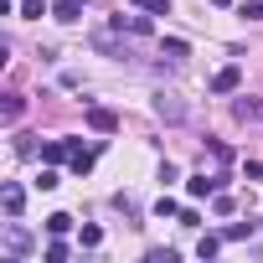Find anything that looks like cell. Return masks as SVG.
<instances>
[{
	"instance_id": "obj_20",
	"label": "cell",
	"mask_w": 263,
	"mask_h": 263,
	"mask_svg": "<svg viewBox=\"0 0 263 263\" xmlns=\"http://www.w3.org/2000/svg\"><path fill=\"white\" fill-rule=\"evenodd\" d=\"M212 212H217V217H232L237 206H232V196H222V191H217V196H212Z\"/></svg>"
},
{
	"instance_id": "obj_22",
	"label": "cell",
	"mask_w": 263,
	"mask_h": 263,
	"mask_svg": "<svg viewBox=\"0 0 263 263\" xmlns=\"http://www.w3.org/2000/svg\"><path fill=\"white\" fill-rule=\"evenodd\" d=\"M155 217H181V206H176L171 196H160V201H155Z\"/></svg>"
},
{
	"instance_id": "obj_28",
	"label": "cell",
	"mask_w": 263,
	"mask_h": 263,
	"mask_svg": "<svg viewBox=\"0 0 263 263\" xmlns=\"http://www.w3.org/2000/svg\"><path fill=\"white\" fill-rule=\"evenodd\" d=\"M212 6H232V0H212Z\"/></svg>"
},
{
	"instance_id": "obj_8",
	"label": "cell",
	"mask_w": 263,
	"mask_h": 263,
	"mask_svg": "<svg viewBox=\"0 0 263 263\" xmlns=\"http://www.w3.org/2000/svg\"><path fill=\"white\" fill-rule=\"evenodd\" d=\"M0 206H6V217H21V206H26V191H21V186H6V191H0Z\"/></svg>"
},
{
	"instance_id": "obj_25",
	"label": "cell",
	"mask_w": 263,
	"mask_h": 263,
	"mask_svg": "<svg viewBox=\"0 0 263 263\" xmlns=\"http://www.w3.org/2000/svg\"><path fill=\"white\" fill-rule=\"evenodd\" d=\"M36 186H42V191H52V186H62V176H57V171H52V165H47V171H42V181H36Z\"/></svg>"
},
{
	"instance_id": "obj_18",
	"label": "cell",
	"mask_w": 263,
	"mask_h": 263,
	"mask_svg": "<svg viewBox=\"0 0 263 263\" xmlns=\"http://www.w3.org/2000/svg\"><path fill=\"white\" fill-rule=\"evenodd\" d=\"M21 16H26V21H42L47 6H42V0H21Z\"/></svg>"
},
{
	"instance_id": "obj_1",
	"label": "cell",
	"mask_w": 263,
	"mask_h": 263,
	"mask_svg": "<svg viewBox=\"0 0 263 263\" xmlns=\"http://www.w3.org/2000/svg\"><path fill=\"white\" fill-rule=\"evenodd\" d=\"M31 248H36V242H31V232H26L21 222H6V232H0V253H6L11 263H21Z\"/></svg>"
},
{
	"instance_id": "obj_15",
	"label": "cell",
	"mask_w": 263,
	"mask_h": 263,
	"mask_svg": "<svg viewBox=\"0 0 263 263\" xmlns=\"http://www.w3.org/2000/svg\"><path fill=\"white\" fill-rule=\"evenodd\" d=\"M217 248H222V237H212V232L196 237V258H217Z\"/></svg>"
},
{
	"instance_id": "obj_26",
	"label": "cell",
	"mask_w": 263,
	"mask_h": 263,
	"mask_svg": "<svg viewBox=\"0 0 263 263\" xmlns=\"http://www.w3.org/2000/svg\"><path fill=\"white\" fill-rule=\"evenodd\" d=\"M67 258V242H47V263H62Z\"/></svg>"
},
{
	"instance_id": "obj_10",
	"label": "cell",
	"mask_w": 263,
	"mask_h": 263,
	"mask_svg": "<svg viewBox=\"0 0 263 263\" xmlns=\"http://www.w3.org/2000/svg\"><path fill=\"white\" fill-rule=\"evenodd\" d=\"M114 31H135V36H145V31H150V16H114Z\"/></svg>"
},
{
	"instance_id": "obj_19",
	"label": "cell",
	"mask_w": 263,
	"mask_h": 263,
	"mask_svg": "<svg viewBox=\"0 0 263 263\" xmlns=\"http://www.w3.org/2000/svg\"><path fill=\"white\" fill-rule=\"evenodd\" d=\"M72 171H78V176H83V171H93V150H83V145H78V155H72Z\"/></svg>"
},
{
	"instance_id": "obj_23",
	"label": "cell",
	"mask_w": 263,
	"mask_h": 263,
	"mask_svg": "<svg viewBox=\"0 0 263 263\" xmlns=\"http://www.w3.org/2000/svg\"><path fill=\"white\" fill-rule=\"evenodd\" d=\"M248 232H253V222H232L222 237H227V242H237V237H248Z\"/></svg>"
},
{
	"instance_id": "obj_24",
	"label": "cell",
	"mask_w": 263,
	"mask_h": 263,
	"mask_svg": "<svg viewBox=\"0 0 263 263\" xmlns=\"http://www.w3.org/2000/svg\"><path fill=\"white\" fill-rule=\"evenodd\" d=\"M98 242H103V227L88 222V227H83V248H98Z\"/></svg>"
},
{
	"instance_id": "obj_27",
	"label": "cell",
	"mask_w": 263,
	"mask_h": 263,
	"mask_svg": "<svg viewBox=\"0 0 263 263\" xmlns=\"http://www.w3.org/2000/svg\"><path fill=\"white\" fill-rule=\"evenodd\" d=\"M145 258H150V263H176V253H171V248H150Z\"/></svg>"
},
{
	"instance_id": "obj_5",
	"label": "cell",
	"mask_w": 263,
	"mask_h": 263,
	"mask_svg": "<svg viewBox=\"0 0 263 263\" xmlns=\"http://www.w3.org/2000/svg\"><path fill=\"white\" fill-rule=\"evenodd\" d=\"M72 155H78V140H52V145H42V160H47V165L72 160Z\"/></svg>"
},
{
	"instance_id": "obj_4",
	"label": "cell",
	"mask_w": 263,
	"mask_h": 263,
	"mask_svg": "<svg viewBox=\"0 0 263 263\" xmlns=\"http://www.w3.org/2000/svg\"><path fill=\"white\" fill-rule=\"evenodd\" d=\"M237 88H242V67H237V62L222 67V72L212 78V93H237Z\"/></svg>"
},
{
	"instance_id": "obj_2",
	"label": "cell",
	"mask_w": 263,
	"mask_h": 263,
	"mask_svg": "<svg viewBox=\"0 0 263 263\" xmlns=\"http://www.w3.org/2000/svg\"><path fill=\"white\" fill-rule=\"evenodd\" d=\"M155 119L181 124V119H186V98H181V93H155Z\"/></svg>"
},
{
	"instance_id": "obj_29",
	"label": "cell",
	"mask_w": 263,
	"mask_h": 263,
	"mask_svg": "<svg viewBox=\"0 0 263 263\" xmlns=\"http://www.w3.org/2000/svg\"><path fill=\"white\" fill-rule=\"evenodd\" d=\"M83 6H88V0H83Z\"/></svg>"
},
{
	"instance_id": "obj_21",
	"label": "cell",
	"mask_w": 263,
	"mask_h": 263,
	"mask_svg": "<svg viewBox=\"0 0 263 263\" xmlns=\"http://www.w3.org/2000/svg\"><path fill=\"white\" fill-rule=\"evenodd\" d=\"M206 150H212V160H217V165H227V160H232V150H227V145H222V140H212V145H206Z\"/></svg>"
},
{
	"instance_id": "obj_3",
	"label": "cell",
	"mask_w": 263,
	"mask_h": 263,
	"mask_svg": "<svg viewBox=\"0 0 263 263\" xmlns=\"http://www.w3.org/2000/svg\"><path fill=\"white\" fill-rule=\"evenodd\" d=\"M88 129H98V135H114V129H119V114L93 103V108H88Z\"/></svg>"
},
{
	"instance_id": "obj_16",
	"label": "cell",
	"mask_w": 263,
	"mask_h": 263,
	"mask_svg": "<svg viewBox=\"0 0 263 263\" xmlns=\"http://www.w3.org/2000/svg\"><path fill=\"white\" fill-rule=\"evenodd\" d=\"M145 16H171V0H135Z\"/></svg>"
},
{
	"instance_id": "obj_14",
	"label": "cell",
	"mask_w": 263,
	"mask_h": 263,
	"mask_svg": "<svg viewBox=\"0 0 263 263\" xmlns=\"http://www.w3.org/2000/svg\"><path fill=\"white\" fill-rule=\"evenodd\" d=\"M67 227H72V217H67V212H52V217H47V232H52V237H62Z\"/></svg>"
},
{
	"instance_id": "obj_12",
	"label": "cell",
	"mask_w": 263,
	"mask_h": 263,
	"mask_svg": "<svg viewBox=\"0 0 263 263\" xmlns=\"http://www.w3.org/2000/svg\"><path fill=\"white\" fill-rule=\"evenodd\" d=\"M21 108H26V103H21V93H6V103H0V119L16 124V119H21Z\"/></svg>"
},
{
	"instance_id": "obj_11",
	"label": "cell",
	"mask_w": 263,
	"mask_h": 263,
	"mask_svg": "<svg viewBox=\"0 0 263 263\" xmlns=\"http://www.w3.org/2000/svg\"><path fill=\"white\" fill-rule=\"evenodd\" d=\"M52 16H57V21H67V26H72V21H78V16H83V0H62V6H52Z\"/></svg>"
},
{
	"instance_id": "obj_13",
	"label": "cell",
	"mask_w": 263,
	"mask_h": 263,
	"mask_svg": "<svg viewBox=\"0 0 263 263\" xmlns=\"http://www.w3.org/2000/svg\"><path fill=\"white\" fill-rule=\"evenodd\" d=\"M160 52H165V57H171V62H181V57H186V52H191V47H186V42H181V36H171V42H160Z\"/></svg>"
},
{
	"instance_id": "obj_6",
	"label": "cell",
	"mask_w": 263,
	"mask_h": 263,
	"mask_svg": "<svg viewBox=\"0 0 263 263\" xmlns=\"http://www.w3.org/2000/svg\"><path fill=\"white\" fill-rule=\"evenodd\" d=\"M232 119H242V124H258V119H263V98H248V93H242V98L232 103Z\"/></svg>"
},
{
	"instance_id": "obj_7",
	"label": "cell",
	"mask_w": 263,
	"mask_h": 263,
	"mask_svg": "<svg viewBox=\"0 0 263 263\" xmlns=\"http://www.w3.org/2000/svg\"><path fill=\"white\" fill-rule=\"evenodd\" d=\"M222 181H227V176H191V181H186V191L201 201V196H217V186H222Z\"/></svg>"
},
{
	"instance_id": "obj_9",
	"label": "cell",
	"mask_w": 263,
	"mask_h": 263,
	"mask_svg": "<svg viewBox=\"0 0 263 263\" xmlns=\"http://www.w3.org/2000/svg\"><path fill=\"white\" fill-rule=\"evenodd\" d=\"M88 42H93V47H98V52H108V57H129V47H124V42H114V36H108V31H93V36H88Z\"/></svg>"
},
{
	"instance_id": "obj_17",
	"label": "cell",
	"mask_w": 263,
	"mask_h": 263,
	"mask_svg": "<svg viewBox=\"0 0 263 263\" xmlns=\"http://www.w3.org/2000/svg\"><path fill=\"white\" fill-rule=\"evenodd\" d=\"M237 16H242V21H263V0H242Z\"/></svg>"
}]
</instances>
